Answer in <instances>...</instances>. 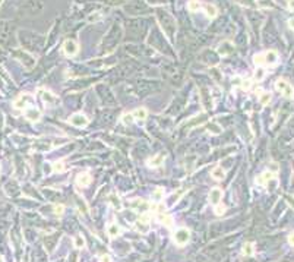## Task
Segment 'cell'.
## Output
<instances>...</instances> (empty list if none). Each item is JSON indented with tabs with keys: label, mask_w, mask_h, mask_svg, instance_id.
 <instances>
[{
	"label": "cell",
	"mask_w": 294,
	"mask_h": 262,
	"mask_svg": "<svg viewBox=\"0 0 294 262\" xmlns=\"http://www.w3.org/2000/svg\"><path fill=\"white\" fill-rule=\"evenodd\" d=\"M275 88H277V91H280V92L287 98H291L294 95L293 85H290L286 79H278L277 82H275Z\"/></svg>",
	"instance_id": "cell-1"
},
{
	"label": "cell",
	"mask_w": 294,
	"mask_h": 262,
	"mask_svg": "<svg viewBox=\"0 0 294 262\" xmlns=\"http://www.w3.org/2000/svg\"><path fill=\"white\" fill-rule=\"evenodd\" d=\"M189 239H190V231H189L188 228H179L177 231L174 233V242L176 245L179 246H184L186 243L189 242Z\"/></svg>",
	"instance_id": "cell-2"
},
{
	"label": "cell",
	"mask_w": 294,
	"mask_h": 262,
	"mask_svg": "<svg viewBox=\"0 0 294 262\" xmlns=\"http://www.w3.org/2000/svg\"><path fill=\"white\" fill-rule=\"evenodd\" d=\"M69 122H70V125H73V126H76V127H85L86 125L90 123V120H88V117H86L85 114L75 113L70 116Z\"/></svg>",
	"instance_id": "cell-3"
},
{
	"label": "cell",
	"mask_w": 294,
	"mask_h": 262,
	"mask_svg": "<svg viewBox=\"0 0 294 262\" xmlns=\"http://www.w3.org/2000/svg\"><path fill=\"white\" fill-rule=\"evenodd\" d=\"M78 44H76V41H73V40H68V41H64V44H63V51H64V54L66 56H69V57H72V56H75L78 53Z\"/></svg>",
	"instance_id": "cell-4"
},
{
	"label": "cell",
	"mask_w": 294,
	"mask_h": 262,
	"mask_svg": "<svg viewBox=\"0 0 294 262\" xmlns=\"http://www.w3.org/2000/svg\"><path fill=\"white\" fill-rule=\"evenodd\" d=\"M24 114H25L26 120H30V122H38L40 119H41V111H40L38 109H35V107L26 109V110L24 111Z\"/></svg>",
	"instance_id": "cell-5"
},
{
	"label": "cell",
	"mask_w": 294,
	"mask_h": 262,
	"mask_svg": "<svg viewBox=\"0 0 294 262\" xmlns=\"http://www.w3.org/2000/svg\"><path fill=\"white\" fill-rule=\"evenodd\" d=\"M31 101H32V97L28 95V94H24V95H19L13 101V106H15V109H24L26 106V103H31Z\"/></svg>",
	"instance_id": "cell-6"
},
{
	"label": "cell",
	"mask_w": 294,
	"mask_h": 262,
	"mask_svg": "<svg viewBox=\"0 0 294 262\" xmlns=\"http://www.w3.org/2000/svg\"><path fill=\"white\" fill-rule=\"evenodd\" d=\"M91 174L90 173H79L76 176V185L79 187H86L91 183Z\"/></svg>",
	"instance_id": "cell-7"
},
{
	"label": "cell",
	"mask_w": 294,
	"mask_h": 262,
	"mask_svg": "<svg viewBox=\"0 0 294 262\" xmlns=\"http://www.w3.org/2000/svg\"><path fill=\"white\" fill-rule=\"evenodd\" d=\"M221 198H222V190L220 189V187H214V189L209 192V201H211V203H212V205H217V203H220Z\"/></svg>",
	"instance_id": "cell-8"
},
{
	"label": "cell",
	"mask_w": 294,
	"mask_h": 262,
	"mask_svg": "<svg viewBox=\"0 0 294 262\" xmlns=\"http://www.w3.org/2000/svg\"><path fill=\"white\" fill-rule=\"evenodd\" d=\"M38 94L41 95V100H43L44 103H47V104H54V103L57 101L56 95H54V94H51L50 91H46V89H40Z\"/></svg>",
	"instance_id": "cell-9"
},
{
	"label": "cell",
	"mask_w": 294,
	"mask_h": 262,
	"mask_svg": "<svg viewBox=\"0 0 294 262\" xmlns=\"http://www.w3.org/2000/svg\"><path fill=\"white\" fill-rule=\"evenodd\" d=\"M264 60L265 64H275L278 62V53L274 50L266 51V53H264Z\"/></svg>",
	"instance_id": "cell-10"
},
{
	"label": "cell",
	"mask_w": 294,
	"mask_h": 262,
	"mask_svg": "<svg viewBox=\"0 0 294 262\" xmlns=\"http://www.w3.org/2000/svg\"><path fill=\"white\" fill-rule=\"evenodd\" d=\"M130 207L135 208L136 211H146V209H149V203L145 202L144 199H133L130 202Z\"/></svg>",
	"instance_id": "cell-11"
},
{
	"label": "cell",
	"mask_w": 294,
	"mask_h": 262,
	"mask_svg": "<svg viewBox=\"0 0 294 262\" xmlns=\"http://www.w3.org/2000/svg\"><path fill=\"white\" fill-rule=\"evenodd\" d=\"M206 119H208V117H206V114H200V116H196V117L190 119L189 122L184 123L183 127H193V126H196V125H200V123H204Z\"/></svg>",
	"instance_id": "cell-12"
},
{
	"label": "cell",
	"mask_w": 294,
	"mask_h": 262,
	"mask_svg": "<svg viewBox=\"0 0 294 262\" xmlns=\"http://www.w3.org/2000/svg\"><path fill=\"white\" fill-rule=\"evenodd\" d=\"M211 176H212L214 180L220 182V180H222V179L226 177V171H224V169H222V167L217 165V167H214V169H212V171H211Z\"/></svg>",
	"instance_id": "cell-13"
},
{
	"label": "cell",
	"mask_w": 294,
	"mask_h": 262,
	"mask_svg": "<svg viewBox=\"0 0 294 262\" xmlns=\"http://www.w3.org/2000/svg\"><path fill=\"white\" fill-rule=\"evenodd\" d=\"M162 163H164V155H161V154H158V155L152 157V158H149L146 161V164L151 165V167H160Z\"/></svg>",
	"instance_id": "cell-14"
},
{
	"label": "cell",
	"mask_w": 294,
	"mask_h": 262,
	"mask_svg": "<svg viewBox=\"0 0 294 262\" xmlns=\"http://www.w3.org/2000/svg\"><path fill=\"white\" fill-rule=\"evenodd\" d=\"M272 176H274V173H271V171L268 170V171L262 173L259 177L256 179V183H258V185H266V183H268L269 180L272 179Z\"/></svg>",
	"instance_id": "cell-15"
},
{
	"label": "cell",
	"mask_w": 294,
	"mask_h": 262,
	"mask_svg": "<svg viewBox=\"0 0 294 262\" xmlns=\"http://www.w3.org/2000/svg\"><path fill=\"white\" fill-rule=\"evenodd\" d=\"M158 220L161 221L164 226H167V227H171L173 226V223H174V220H173V217L170 215V214H158Z\"/></svg>",
	"instance_id": "cell-16"
},
{
	"label": "cell",
	"mask_w": 294,
	"mask_h": 262,
	"mask_svg": "<svg viewBox=\"0 0 294 262\" xmlns=\"http://www.w3.org/2000/svg\"><path fill=\"white\" fill-rule=\"evenodd\" d=\"M120 233H122V228L117 224H110L107 227V234L110 237H117V236H120Z\"/></svg>",
	"instance_id": "cell-17"
},
{
	"label": "cell",
	"mask_w": 294,
	"mask_h": 262,
	"mask_svg": "<svg viewBox=\"0 0 294 262\" xmlns=\"http://www.w3.org/2000/svg\"><path fill=\"white\" fill-rule=\"evenodd\" d=\"M204 8H205V12H206V15H208L209 18H215L218 15V9L215 4L208 3V4H205Z\"/></svg>",
	"instance_id": "cell-18"
},
{
	"label": "cell",
	"mask_w": 294,
	"mask_h": 262,
	"mask_svg": "<svg viewBox=\"0 0 294 262\" xmlns=\"http://www.w3.org/2000/svg\"><path fill=\"white\" fill-rule=\"evenodd\" d=\"M132 114H133V117L136 119V120H145L146 116H148V111H146V109L141 107V109H136Z\"/></svg>",
	"instance_id": "cell-19"
},
{
	"label": "cell",
	"mask_w": 294,
	"mask_h": 262,
	"mask_svg": "<svg viewBox=\"0 0 294 262\" xmlns=\"http://www.w3.org/2000/svg\"><path fill=\"white\" fill-rule=\"evenodd\" d=\"M271 94L269 92H260V95H259V103L262 104V106H268L269 103H271Z\"/></svg>",
	"instance_id": "cell-20"
},
{
	"label": "cell",
	"mask_w": 294,
	"mask_h": 262,
	"mask_svg": "<svg viewBox=\"0 0 294 262\" xmlns=\"http://www.w3.org/2000/svg\"><path fill=\"white\" fill-rule=\"evenodd\" d=\"M200 8H202V4H200L199 0H190L188 3V9L190 12H196V10H199Z\"/></svg>",
	"instance_id": "cell-21"
},
{
	"label": "cell",
	"mask_w": 294,
	"mask_h": 262,
	"mask_svg": "<svg viewBox=\"0 0 294 262\" xmlns=\"http://www.w3.org/2000/svg\"><path fill=\"white\" fill-rule=\"evenodd\" d=\"M64 170H66V164H64L63 161H56L54 164H53V171L54 173H63Z\"/></svg>",
	"instance_id": "cell-22"
},
{
	"label": "cell",
	"mask_w": 294,
	"mask_h": 262,
	"mask_svg": "<svg viewBox=\"0 0 294 262\" xmlns=\"http://www.w3.org/2000/svg\"><path fill=\"white\" fill-rule=\"evenodd\" d=\"M152 199L155 201V202H161L162 199H164V190L162 189H155L152 193Z\"/></svg>",
	"instance_id": "cell-23"
},
{
	"label": "cell",
	"mask_w": 294,
	"mask_h": 262,
	"mask_svg": "<svg viewBox=\"0 0 294 262\" xmlns=\"http://www.w3.org/2000/svg\"><path fill=\"white\" fill-rule=\"evenodd\" d=\"M73 245H75L76 249H82V248L85 246V239H84L82 236H76L75 239H73Z\"/></svg>",
	"instance_id": "cell-24"
},
{
	"label": "cell",
	"mask_w": 294,
	"mask_h": 262,
	"mask_svg": "<svg viewBox=\"0 0 294 262\" xmlns=\"http://www.w3.org/2000/svg\"><path fill=\"white\" fill-rule=\"evenodd\" d=\"M133 114L132 113H124L123 116H122V122H123V125H132L133 123Z\"/></svg>",
	"instance_id": "cell-25"
},
{
	"label": "cell",
	"mask_w": 294,
	"mask_h": 262,
	"mask_svg": "<svg viewBox=\"0 0 294 262\" xmlns=\"http://www.w3.org/2000/svg\"><path fill=\"white\" fill-rule=\"evenodd\" d=\"M136 228H138V231L144 233V234H146V233L149 231L148 224H146V223H141V221H138L136 223Z\"/></svg>",
	"instance_id": "cell-26"
},
{
	"label": "cell",
	"mask_w": 294,
	"mask_h": 262,
	"mask_svg": "<svg viewBox=\"0 0 294 262\" xmlns=\"http://www.w3.org/2000/svg\"><path fill=\"white\" fill-rule=\"evenodd\" d=\"M236 2L242 6H246V8H256L255 0H236Z\"/></svg>",
	"instance_id": "cell-27"
},
{
	"label": "cell",
	"mask_w": 294,
	"mask_h": 262,
	"mask_svg": "<svg viewBox=\"0 0 294 262\" xmlns=\"http://www.w3.org/2000/svg\"><path fill=\"white\" fill-rule=\"evenodd\" d=\"M253 63H255L256 66H262V64H265L264 53H260V54H256L255 57H253Z\"/></svg>",
	"instance_id": "cell-28"
},
{
	"label": "cell",
	"mask_w": 294,
	"mask_h": 262,
	"mask_svg": "<svg viewBox=\"0 0 294 262\" xmlns=\"http://www.w3.org/2000/svg\"><path fill=\"white\" fill-rule=\"evenodd\" d=\"M252 254H253V245H252V243H246V245L243 246V255L250 256Z\"/></svg>",
	"instance_id": "cell-29"
},
{
	"label": "cell",
	"mask_w": 294,
	"mask_h": 262,
	"mask_svg": "<svg viewBox=\"0 0 294 262\" xmlns=\"http://www.w3.org/2000/svg\"><path fill=\"white\" fill-rule=\"evenodd\" d=\"M108 201L111 202V205H114V207H120V201H119V198H116L114 193L108 195Z\"/></svg>",
	"instance_id": "cell-30"
},
{
	"label": "cell",
	"mask_w": 294,
	"mask_h": 262,
	"mask_svg": "<svg viewBox=\"0 0 294 262\" xmlns=\"http://www.w3.org/2000/svg\"><path fill=\"white\" fill-rule=\"evenodd\" d=\"M224 212H226V207L221 205V203H217V205H215V214H217V215H222Z\"/></svg>",
	"instance_id": "cell-31"
},
{
	"label": "cell",
	"mask_w": 294,
	"mask_h": 262,
	"mask_svg": "<svg viewBox=\"0 0 294 262\" xmlns=\"http://www.w3.org/2000/svg\"><path fill=\"white\" fill-rule=\"evenodd\" d=\"M264 76H265V70H264V69H258V70L255 72V79L258 81V82L264 79Z\"/></svg>",
	"instance_id": "cell-32"
},
{
	"label": "cell",
	"mask_w": 294,
	"mask_h": 262,
	"mask_svg": "<svg viewBox=\"0 0 294 262\" xmlns=\"http://www.w3.org/2000/svg\"><path fill=\"white\" fill-rule=\"evenodd\" d=\"M149 220H151V215H149L148 212H142L141 217H139V221H141V223H146V224H148Z\"/></svg>",
	"instance_id": "cell-33"
},
{
	"label": "cell",
	"mask_w": 294,
	"mask_h": 262,
	"mask_svg": "<svg viewBox=\"0 0 294 262\" xmlns=\"http://www.w3.org/2000/svg\"><path fill=\"white\" fill-rule=\"evenodd\" d=\"M206 127H208L209 131H214V133H220V132H221V127L217 126V125H214V123H208Z\"/></svg>",
	"instance_id": "cell-34"
},
{
	"label": "cell",
	"mask_w": 294,
	"mask_h": 262,
	"mask_svg": "<svg viewBox=\"0 0 294 262\" xmlns=\"http://www.w3.org/2000/svg\"><path fill=\"white\" fill-rule=\"evenodd\" d=\"M250 85H252V82L249 79L242 81V82H240V88L244 89V91H247V89H250Z\"/></svg>",
	"instance_id": "cell-35"
},
{
	"label": "cell",
	"mask_w": 294,
	"mask_h": 262,
	"mask_svg": "<svg viewBox=\"0 0 294 262\" xmlns=\"http://www.w3.org/2000/svg\"><path fill=\"white\" fill-rule=\"evenodd\" d=\"M53 209H54V214H57V215H62V214L64 212V207H63V205H54V208H53Z\"/></svg>",
	"instance_id": "cell-36"
},
{
	"label": "cell",
	"mask_w": 294,
	"mask_h": 262,
	"mask_svg": "<svg viewBox=\"0 0 294 262\" xmlns=\"http://www.w3.org/2000/svg\"><path fill=\"white\" fill-rule=\"evenodd\" d=\"M269 171H271V173H277L278 171V164L277 163H271V164H269Z\"/></svg>",
	"instance_id": "cell-37"
},
{
	"label": "cell",
	"mask_w": 294,
	"mask_h": 262,
	"mask_svg": "<svg viewBox=\"0 0 294 262\" xmlns=\"http://www.w3.org/2000/svg\"><path fill=\"white\" fill-rule=\"evenodd\" d=\"M146 3H149V4H164L166 3V0H146Z\"/></svg>",
	"instance_id": "cell-38"
},
{
	"label": "cell",
	"mask_w": 294,
	"mask_h": 262,
	"mask_svg": "<svg viewBox=\"0 0 294 262\" xmlns=\"http://www.w3.org/2000/svg\"><path fill=\"white\" fill-rule=\"evenodd\" d=\"M157 212H158V214L166 212V205H164V203H158V205H157Z\"/></svg>",
	"instance_id": "cell-39"
},
{
	"label": "cell",
	"mask_w": 294,
	"mask_h": 262,
	"mask_svg": "<svg viewBox=\"0 0 294 262\" xmlns=\"http://www.w3.org/2000/svg\"><path fill=\"white\" fill-rule=\"evenodd\" d=\"M100 262H111V258L108 255H102L101 258H100Z\"/></svg>",
	"instance_id": "cell-40"
},
{
	"label": "cell",
	"mask_w": 294,
	"mask_h": 262,
	"mask_svg": "<svg viewBox=\"0 0 294 262\" xmlns=\"http://www.w3.org/2000/svg\"><path fill=\"white\" fill-rule=\"evenodd\" d=\"M288 8H290L291 10H294V0H288Z\"/></svg>",
	"instance_id": "cell-41"
},
{
	"label": "cell",
	"mask_w": 294,
	"mask_h": 262,
	"mask_svg": "<svg viewBox=\"0 0 294 262\" xmlns=\"http://www.w3.org/2000/svg\"><path fill=\"white\" fill-rule=\"evenodd\" d=\"M288 25H290V28H291V30H294V18H293V19H290V21H288Z\"/></svg>",
	"instance_id": "cell-42"
},
{
	"label": "cell",
	"mask_w": 294,
	"mask_h": 262,
	"mask_svg": "<svg viewBox=\"0 0 294 262\" xmlns=\"http://www.w3.org/2000/svg\"><path fill=\"white\" fill-rule=\"evenodd\" d=\"M288 242H290V245L294 246V234H291V236L288 237Z\"/></svg>",
	"instance_id": "cell-43"
},
{
	"label": "cell",
	"mask_w": 294,
	"mask_h": 262,
	"mask_svg": "<svg viewBox=\"0 0 294 262\" xmlns=\"http://www.w3.org/2000/svg\"><path fill=\"white\" fill-rule=\"evenodd\" d=\"M0 262H4V261H3V258H2V256H0Z\"/></svg>",
	"instance_id": "cell-44"
}]
</instances>
